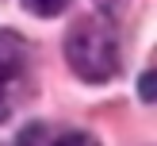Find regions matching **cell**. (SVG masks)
Masks as SVG:
<instances>
[{"instance_id":"obj_4","label":"cell","mask_w":157,"mask_h":146,"mask_svg":"<svg viewBox=\"0 0 157 146\" xmlns=\"http://www.w3.org/2000/svg\"><path fill=\"white\" fill-rule=\"evenodd\" d=\"M54 146H100V142L88 135V131H69V135H61Z\"/></svg>"},{"instance_id":"obj_1","label":"cell","mask_w":157,"mask_h":146,"mask_svg":"<svg viewBox=\"0 0 157 146\" xmlns=\"http://www.w3.org/2000/svg\"><path fill=\"white\" fill-rule=\"evenodd\" d=\"M65 58L73 73L88 85H104L119 73V31L104 15L81 19L65 38Z\"/></svg>"},{"instance_id":"obj_5","label":"cell","mask_w":157,"mask_h":146,"mask_svg":"<svg viewBox=\"0 0 157 146\" xmlns=\"http://www.w3.org/2000/svg\"><path fill=\"white\" fill-rule=\"evenodd\" d=\"M142 100H153V73L142 77Z\"/></svg>"},{"instance_id":"obj_3","label":"cell","mask_w":157,"mask_h":146,"mask_svg":"<svg viewBox=\"0 0 157 146\" xmlns=\"http://www.w3.org/2000/svg\"><path fill=\"white\" fill-rule=\"evenodd\" d=\"M23 8H27L31 15H42V19H50V15H61L69 8V0H23Z\"/></svg>"},{"instance_id":"obj_2","label":"cell","mask_w":157,"mask_h":146,"mask_svg":"<svg viewBox=\"0 0 157 146\" xmlns=\"http://www.w3.org/2000/svg\"><path fill=\"white\" fill-rule=\"evenodd\" d=\"M27 65H31V46L15 31H0V123L12 119V108L27 85Z\"/></svg>"}]
</instances>
